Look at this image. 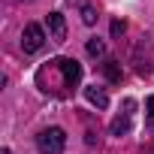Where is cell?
Here are the masks:
<instances>
[{
    "mask_svg": "<svg viewBox=\"0 0 154 154\" xmlns=\"http://www.w3.org/2000/svg\"><path fill=\"white\" fill-rule=\"evenodd\" d=\"M82 82V66L72 57H51L36 69V88L51 97H69Z\"/></svg>",
    "mask_w": 154,
    "mask_h": 154,
    "instance_id": "cell-1",
    "label": "cell"
},
{
    "mask_svg": "<svg viewBox=\"0 0 154 154\" xmlns=\"http://www.w3.org/2000/svg\"><path fill=\"white\" fill-rule=\"evenodd\" d=\"M36 148H39V154H60L66 148V133L60 127H45L36 136Z\"/></svg>",
    "mask_w": 154,
    "mask_h": 154,
    "instance_id": "cell-2",
    "label": "cell"
},
{
    "mask_svg": "<svg viewBox=\"0 0 154 154\" xmlns=\"http://www.w3.org/2000/svg\"><path fill=\"white\" fill-rule=\"evenodd\" d=\"M133 112H136V100L133 97H127L124 103H121V112L112 118V136H127L130 133V127H133Z\"/></svg>",
    "mask_w": 154,
    "mask_h": 154,
    "instance_id": "cell-3",
    "label": "cell"
},
{
    "mask_svg": "<svg viewBox=\"0 0 154 154\" xmlns=\"http://www.w3.org/2000/svg\"><path fill=\"white\" fill-rule=\"evenodd\" d=\"M42 45H45V30L39 24H27L21 33V48L27 54H36V51H42Z\"/></svg>",
    "mask_w": 154,
    "mask_h": 154,
    "instance_id": "cell-4",
    "label": "cell"
},
{
    "mask_svg": "<svg viewBox=\"0 0 154 154\" xmlns=\"http://www.w3.org/2000/svg\"><path fill=\"white\" fill-rule=\"evenodd\" d=\"M48 36H51V42L66 39V21H63L60 12H48Z\"/></svg>",
    "mask_w": 154,
    "mask_h": 154,
    "instance_id": "cell-5",
    "label": "cell"
},
{
    "mask_svg": "<svg viewBox=\"0 0 154 154\" xmlns=\"http://www.w3.org/2000/svg\"><path fill=\"white\" fill-rule=\"evenodd\" d=\"M85 97H88V103L97 106V109H106V106H109V94H106L103 88H97V85L85 88Z\"/></svg>",
    "mask_w": 154,
    "mask_h": 154,
    "instance_id": "cell-6",
    "label": "cell"
},
{
    "mask_svg": "<svg viewBox=\"0 0 154 154\" xmlns=\"http://www.w3.org/2000/svg\"><path fill=\"white\" fill-rule=\"evenodd\" d=\"M103 72H106V79H109V82H115V85L121 82V75H124V72H121V63H118V60H112V57H106V60H103Z\"/></svg>",
    "mask_w": 154,
    "mask_h": 154,
    "instance_id": "cell-7",
    "label": "cell"
},
{
    "mask_svg": "<svg viewBox=\"0 0 154 154\" xmlns=\"http://www.w3.org/2000/svg\"><path fill=\"white\" fill-rule=\"evenodd\" d=\"M85 48H88V54H91V57H106V42H103V39H97V36H94V39H88V45H85Z\"/></svg>",
    "mask_w": 154,
    "mask_h": 154,
    "instance_id": "cell-8",
    "label": "cell"
},
{
    "mask_svg": "<svg viewBox=\"0 0 154 154\" xmlns=\"http://www.w3.org/2000/svg\"><path fill=\"white\" fill-rule=\"evenodd\" d=\"M82 21H85V24H97V12H94V6L82 3Z\"/></svg>",
    "mask_w": 154,
    "mask_h": 154,
    "instance_id": "cell-9",
    "label": "cell"
},
{
    "mask_svg": "<svg viewBox=\"0 0 154 154\" xmlns=\"http://www.w3.org/2000/svg\"><path fill=\"white\" fill-rule=\"evenodd\" d=\"M148 127H154V97H148V115H145Z\"/></svg>",
    "mask_w": 154,
    "mask_h": 154,
    "instance_id": "cell-10",
    "label": "cell"
},
{
    "mask_svg": "<svg viewBox=\"0 0 154 154\" xmlns=\"http://www.w3.org/2000/svg\"><path fill=\"white\" fill-rule=\"evenodd\" d=\"M121 33H124V21L115 18V21H112V36H121Z\"/></svg>",
    "mask_w": 154,
    "mask_h": 154,
    "instance_id": "cell-11",
    "label": "cell"
},
{
    "mask_svg": "<svg viewBox=\"0 0 154 154\" xmlns=\"http://www.w3.org/2000/svg\"><path fill=\"white\" fill-rule=\"evenodd\" d=\"M0 154H12V151H9V148H3V151H0Z\"/></svg>",
    "mask_w": 154,
    "mask_h": 154,
    "instance_id": "cell-12",
    "label": "cell"
}]
</instances>
